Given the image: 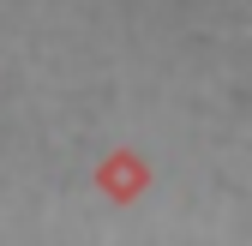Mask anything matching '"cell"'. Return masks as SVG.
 <instances>
[{
    "label": "cell",
    "instance_id": "6da1fadb",
    "mask_svg": "<svg viewBox=\"0 0 252 246\" xmlns=\"http://www.w3.org/2000/svg\"><path fill=\"white\" fill-rule=\"evenodd\" d=\"M96 186H102L108 198H120V204H132V198H138V192L150 186V168H144V162L132 156V150H114V156H108V162L96 168Z\"/></svg>",
    "mask_w": 252,
    "mask_h": 246
}]
</instances>
